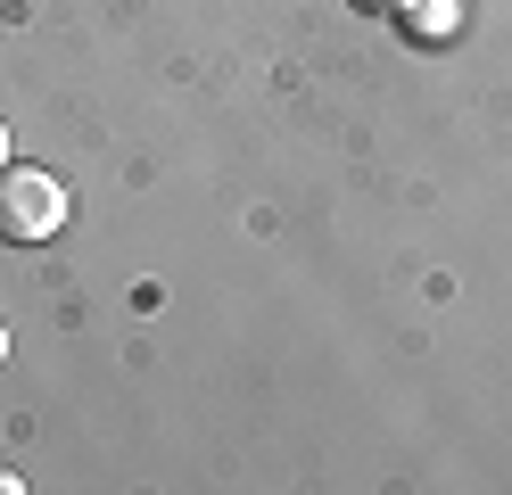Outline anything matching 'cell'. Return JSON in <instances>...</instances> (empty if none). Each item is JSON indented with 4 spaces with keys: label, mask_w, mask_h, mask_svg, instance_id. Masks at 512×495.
<instances>
[{
    "label": "cell",
    "mask_w": 512,
    "mask_h": 495,
    "mask_svg": "<svg viewBox=\"0 0 512 495\" xmlns=\"http://www.w3.org/2000/svg\"><path fill=\"white\" fill-rule=\"evenodd\" d=\"M75 215V198L58 174H42V165H0V240H17V248H42L58 240V223Z\"/></svg>",
    "instance_id": "cell-1"
},
{
    "label": "cell",
    "mask_w": 512,
    "mask_h": 495,
    "mask_svg": "<svg viewBox=\"0 0 512 495\" xmlns=\"http://www.w3.org/2000/svg\"><path fill=\"white\" fill-rule=\"evenodd\" d=\"M0 355H9V330H0Z\"/></svg>",
    "instance_id": "cell-5"
},
{
    "label": "cell",
    "mask_w": 512,
    "mask_h": 495,
    "mask_svg": "<svg viewBox=\"0 0 512 495\" xmlns=\"http://www.w3.org/2000/svg\"><path fill=\"white\" fill-rule=\"evenodd\" d=\"M356 9H364V17H397V0H356Z\"/></svg>",
    "instance_id": "cell-3"
},
{
    "label": "cell",
    "mask_w": 512,
    "mask_h": 495,
    "mask_svg": "<svg viewBox=\"0 0 512 495\" xmlns=\"http://www.w3.org/2000/svg\"><path fill=\"white\" fill-rule=\"evenodd\" d=\"M397 17H405V33L422 50H438V42H455V33H463V0H397Z\"/></svg>",
    "instance_id": "cell-2"
},
{
    "label": "cell",
    "mask_w": 512,
    "mask_h": 495,
    "mask_svg": "<svg viewBox=\"0 0 512 495\" xmlns=\"http://www.w3.org/2000/svg\"><path fill=\"white\" fill-rule=\"evenodd\" d=\"M0 165H9V124H0Z\"/></svg>",
    "instance_id": "cell-4"
}]
</instances>
